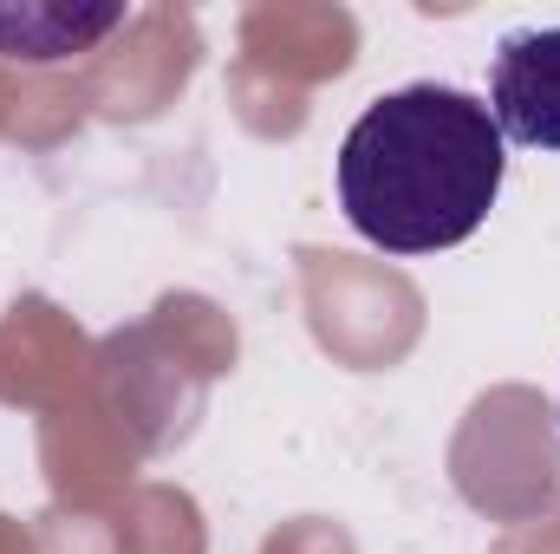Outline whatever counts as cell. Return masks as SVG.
Masks as SVG:
<instances>
[{"instance_id": "cell-1", "label": "cell", "mask_w": 560, "mask_h": 554, "mask_svg": "<svg viewBox=\"0 0 560 554\" xmlns=\"http://www.w3.org/2000/svg\"><path fill=\"white\" fill-rule=\"evenodd\" d=\"M509 176V143L463 85L378 92L339 143V209L385 255H436L469 242Z\"/></svg>"}, {"instance_id": "cell-2", "label": "cell", "mask_w": 560, "mask_h": 554, "mask_svg": "<svg viewBox=\"0 0 560 554\" xmlns=\"http://www.w3.org/2000/svg\"><path fill=\"white\" fill-rule=\"evenodd\" d=\"M489 118L502 143L560 150V26H522L495 46Z\"/></svg>"}, {"instance_id": "cell-3", "label": "cell", "mask_w": 560, "mask_h": 554, "mask_svg": "<svg viewBox=\"0 0 560 554\" xmlns=\"http://www.w3.org/2000/svg\"><path fill=\"white\" fill-rule=\"evenodd\" d=\"M112 26H125V7H66V0H13L0 7V59L59 66L92 53Z\"/></svg>"}]
</instances>
